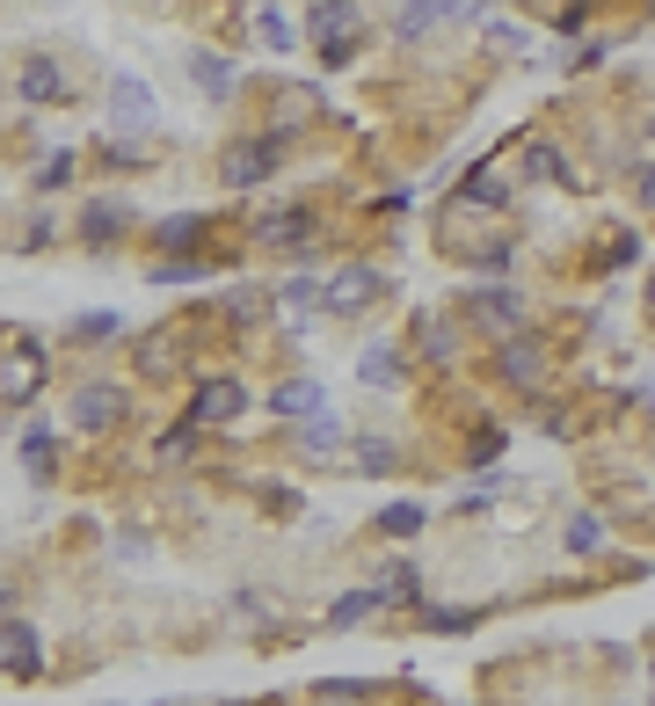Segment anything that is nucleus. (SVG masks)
<instances>
[{
    "label": "nucleus",
    "instance_id": "1",
    "mask_svg": "<svg viewBox=\"0 0 655 706\" xmlns=\"http://www.w3.org/2000/svg\"><path fill=\"white\" fill-rule=\"evenodd\" d=\"M269 168H277V139H241V147H226V182H234V190H255Z\"/></svg>",
    "mask_w": 655,
    "mask_h": 706
},
{
    "label": "nucleus",
    "instance_id": "2",
    "mask_svg": "<svg viewBox=\"0 0 655 706\" xmlns=\"http://www.w3.org/2000/svg\"><path fill=\"white\" fill-rule=\"evenodd\" d=\"M110 124H124V131H146V124H153V96H146V80H131V74L110 80Z\"/></svg>",
    "mask_w": 655,
    "mask_h": 706
},
{
    "label": "nucleus",
    "instance_id": "3",
    "mask_svg": "<svg viewBox=\"0 0 655 706\" xmlns=\"http://www.w3.org/2000/svg\"><path fill=\"white\" fill-rule=\"evenodd\" d=\"M320 401H328V393H320L314 379H291V387H277V393H269V408L285 415V423H314V415H320Z\"/></svg>",
    "mask_w": 655,
    "mask_h": 706
},
{
    "label": "nucleus",
    "instance_id": "4",
    "mask_svg": "<svg viewBox=\"0 0 655 706\" xmlns=\"http://www.w3.org/2000/svg\"><path fill=\"white\" fill-rule=\"evenodd\" d=\"M350 29H357V0H320L314 8V37L320 45H350Z\"/></svg>",
    "mask_w": 655,
    "mask_h": 706
},
{
    "label": "nucleus",
    "instance_id": "5",
    "mask_svg": "<svg viewBox=\"0 0 655 706\" xmlns=\"http://www.w3.org/2000/svg\"><path fill=\"white\" fill-rule=\"evenodd\" d=\"M190 74H197V88H204L212 102H226L234 88H241V74H234L226 59H212V51H197V59H190Z\"/></svg>",
    "mask_w": 655,
    "mask_h": 706
},
{
    "label": "nucleus",
    "instance_id": "6",
    "mask_svg": "<svg viewBox=\"0 0 655 706\" xmlns=\"http://www.w3.org/2000/svg\"><path fill=\"white\" fill-rule=\"evenodd\" d=\"M255 234H263V241H277V248H285V241L306 248V241H314V212H269Z\"/></svg>",
    "mask_w": 655,
    "mask_h": 706
},
{
    "label": "nucleus",
    "instance_id": "7",
    "mask_svg": "<svg viewBox=\"0 0 655 706\" xmlns=\"http://www.w3.org/2000/svg\"><path fill=\"white\" fill-rule=\"evenodd\" d=\"M241 401L248 393L234 387V379H212V387L197 393V423H226V415H241Z\"/></svg>",
    "mask_w": 655,
    "mask_h": 706
},
{
    "label": "nucleus",
    "instance_id": "8",
    "mask_svg": "<svg viewBox=\"0 0 655 706\" xmlns=\"http://www.w3.org/2000/svg\"><path fill=\"white\" fill-rule=\"evenodd\" d=\"M371 292H379V269H342L336 285H328V306H342V314H350V306H364Z\"/></svg>",
    "mask_w": 655,
    "mask_h": 706
},
{
    "label": "nucleus",
    "instance_id": "9",
    "mask_svg": "<svg viewBox=\"0 0 655 706\" xmlns=\"http://www.w3.org/2000/svg\"><path fill=\"white\" fill-rule=\"evenodd\" d=\"M8 670H15V678H37V670H45V656H37V633H29L23 619H8Z\"/></svg>",
    "mask_w": 655,
    "mask_h": 706
},
{
    "label": "nucleus",
    "instance_id": "10",
    "mask_svg": "<svg viewBox=\"0 0 655 706\" xmlns=\"http://www.w3.org/2000/svg\"><path fill=\"white\" fill-rule=\"evenodd\" d=\"M23 96L29 102H59V96H66V74H59L51 59H29V66H23Z\"/></svg>",
    "mask_w": 655,
    "mask_h": 706
},
{
    "label": "nucleus",
    "instance_id": "11",
    "mask_svg": "<svg viewBox=\"0 0 655 706\" xmlns=\"http://www.w3.org/2000/svg\"><path fill=\"white\" fill-rule=\"evenodd\" d=\"M379 605H387V590H350V597L328 605V619H336V627H357V619H371Z\"/></svg>",
    "mask_w": 655,
    "mask_h": 706
},
{
    "label": "nucleus",
    "instance_id": "12",
    "mask_svg": "<svg viewBox=\"0 0 655 706\" xmlns=\"http://www.w3.org/2000/svg\"><path fill=\"white\" fill-rule=\"evenodd\" d=\"M474 314H481L488 328H509V320H517V292H503V285H488V292L474 299Z\"/></svg>",
    "mask_w": 655,
    "mask_h": 706
},
{
    "label": "nucleus",
    "instance_id": "13",
    "mask_svg": "<svg viewBox=\"0 0 655 706\" xmlns=\"http://www.w3.org/2000/svg\"><path fill=\"white\" fill-rule=\"evenodd\" d=\"M255 37H263L269 51H291V45H299V29H291V15H277V8H263V15H255Z\"/></svg>",
    "mask_w": 655,
    "mask_h": 706
},
{
    "label": "nucleus",
    "instance_id": "14",
    "mask_svg": "<svg viewBox=\"0 0 655 706\" xmlns=\"http://www.w3.org/2000/svg\"><path fill=\"white\" fill-rule=\"evenodd\" d=\"M525 175H532V182H568V161H560L554 147H525Z\"/></svg>",
    "mask_w": 655,
    "mask_h": 706
},
{
    "label": "nucleus",
    "instance_id": "15",
    "mask_svg": "<svg viewBox=\"0 0 655 706\" xmlns=\"http://www.w3.org/2000/svg\"><path fill=\"white\" fill-rule=\"evenodd\" d=\"M357 379H364V387H393V379H401L393 350H364V357H357Z\"/></svg>",
    "mask_w": 655,
    "mask_h": 706
},
{
    "label": "nucleus",
    "instance_id": "16",
    "mask_svg": "<svg viewBox=\"0 0 655 706\" xmlns=\"http://www.w3.org/2000/svg\"><path fill=\"white\" fill-rule=\"evenodd\" d=\"M117 408H124L117 393H102V387H88V393H80V430H102V423H110V415H117Z\"/></svg>",
    "mask_w": 655,
    "mask_h": 706
},
{
    "label": "nucleus",
    "instance_id": "17",
    "mask_svg": "<svg viewBox=\"0 0 655 706\" xmlns=\"http://www.w3.org/2000/svg\"><path fill=\"white\" fill-rule=\"evenodd\" d=\"M379 532H387V539H415V532H423V503H393V510L379 517Z\"/></svg>",
    "mask_w": 655,
    "mask_h": 706
},
{
    "label": "nucleus",
    "instance_id": "18",
    "mask_svg": "<svg viewBox=\"0 0 655 706\" xmlns=\"http://www.w3.org/2000/svg\"><path fill=\"white\" fill-rule=\"evenodd\" d=\"M29 393H37V357H15L8 365V408H23Z\"/></svg>",
    "mask_w": 655,
    "mask_h": 706
},
{
    "label": "nucleus",
    "instance_id": "19",
    "mask_svg": "<svg viewBox=\"0 0 655 706\" xmlns=\"http://www.w3.org/2000/svg\"><path fill=\"white\" fill-rule=\"evenodd\" d=\"M466 197H474V204H503L509 182H503L495 168H474V175H466Z\"/></svg>",
    "mask_w": 655,
    "mask_h": 706
},
{
    "label": "nucleus",
    "instance_id": "20",
    "mask_svg": "<svg viewBox=\"0 0 655 706\" xmlns=\"http://www.w3.org/2000/svg\"><path fill=\"white\" fill-rule=\"evenodd\" d=\"M568 546H576V554H597V546H605V525H597V517H576V525H568Z\"/></svg>",
    "mask_w": 655,
    "mask_h": 706
},
{
    "label": "nucleus",
    "instance_id": "21",
    "mask_svg": "<svg viewBox=\"0 0 655 706\" xmlns=\"http://www.w3.org/2000/svg\"><path fill=\"white\" fill-rule=\"evenodd\" d=\"M437 15H444L437 0H415V8H401V37H423V29H430Z\"/></svg>",
    "mask_w": 655,
    "mask_h": 706
},
{
    "label": "nucleus",
    "instance_id": "22",
    "mask_svg": "<svg viewBox=\"0 0 655 706\" xmlns=\"http://www.w3.org/2000/svg\"><path fill=\"white\" fill-rule=\"evenodd\" d=\"M357 474H393V444H357Z\"/></svg>",
    "mask_w": 655,
    "mask_h": 706
},
{
    "label": "nucleus",
    "instance_id": "23",
    "mask_svg": "<svg viewBox=\"0 0 655 706\" xmlns=\"http://www.w3.org/2000/svg\"><path fill=\"white\" fill-rule=\"evenodd\" d=\"M197 234H204V219H197V212H182V219H168V226H161V241H168V248H190Z\"/></svg>",
    "mask_w": 655,
    "mask_h": 706
},
{
    "label": "nucleus",
    "instance_id": "24",
    "mask_svg": "<svg viewBox=\"0 0 655 706\" xmlns=\"http://www.w3.org/2000/svg\"><path fill=\"white\" fill-rule=\"evenodd\" d=\"M503 371H509V379H525V387H532V379H539V357H532V350H525V342H509Z\"/></svg>",
    "mask_w": 655,
    "mask_h": 706
},
{
    "label": "nucleus",
    "instance_id": "25",
    "mask_svg": "<svg viewBox=\"0 0 655 706\" xmlns=\"http://www.w3.org/2000/svg\"><path fill=\"white\" fill-rule=\"evenodd\" d=\"M51 452H59V438H51V430H29V438H23V459L29 466H51Z\"/></svg>",
    "mask_w": 655,
    "mask_h": 706
},
{
    "label": "nucleus",
    "instance_id": "26",
    "mask_svg": "<svg viewBox=\"0 0 655 706\" xmlns=\"http://www.w3.org/2000/svg\"><path fill=\"white\" fill-rule=\"evenodd\" d=\"M488 45L495 51H525V29L517 23H488Z\"/></svg>",
    "mask_w": 655,
    "mask_h": 706
},
{
    "label": "nucleus",
    "instance_id": "27",
    "mask_svg": "<svg viewBox=\"0 0 655 706\" xmlns=\"http://www.w3.org/2000/svg\"><path fill=\"white\" fill-rule=\"evenodd\" d=\"M423 342H430V357H452V328L444 320H423Z\"/></svg>",
    "mask_w": 655,
    "mask_h": 706
},
{
    "label": "nucleus",
    "instance_id": "28",
    "mask_svg": "<svg viewBox=\"0 0 655 706\" xmlns=\"http://www.w3.org/2000/svg\"><path fill=\"white\" fill-rule=\"evenodd\" d=\"M342 438V430H336V423H328V415H314V423H306V444H314V452H328V444H336Z\"/></svg>",
    "mask_w": 655,
    "mask_h": 706
},
{
    "label": "nucleus",
    "instance_id": "29",
    "mask_svg": "<svg viewBox=\"0 0 655 706\" xmlns=\"http://www.w3.org/2000/svg\"><path fill=\"white\" fill-rule=\"evenodd\" d=\"M66 175H73V153H51V161H45V175H37V182H45V190H59Z\"/></svg>",
    "mask_w": 655,
    "mask_h": 706
},
{
    "label": "nucleus",
    "instance_id": "30",
    "mask_svg": "<svg viewBox=\"0 0 655 706\" xmlns=\"http://www.w3.org/2000/svg\"><path fill=\"white\" fill-rule=\"evenodd\" d=\"M110 226H124V204H96L88 212V234H110Z\"/></svg>",
    "mask_w": 655,
    "mask_h": 706
},
{
    "label": "nucleus",
    "instance_id": "31",
    "mask_svg": "<svg viewBox=\"0 0 655 706\" xmlns=\"http://www.w3.org/2000/svg\"><path fill=\"white\" fill-rule=\"evenodd\" d=\"M379 590H387V605H408V597H415V576H408V568H401V576H387V583H379Z\"/></svg>",
    "mask_w": 655,
    "mask_h": 706
},
{
    "label": "nucleus",
    "instance_id": "32",
    "mask_svg": "<svg viewBox=\"0 0 655 706\" xmlns=\"http://www.w3.org/2000/svg\"><path fill=\"white\" fill-rule=\"evenodd\" d=\"M495 452H503V438H495V430H481V438H474V452H466V459H474V466H488V459H495Z\"/></svg>",
    "mask_w": 655,
    "mask_h": 706
},
{
    "label": "nucleus",
    "instance_id": "33",
    "mask_svg": "<svg viewBox=\"0 0 655 706\" xmlns=\"http://www.w3.org/2000/svg\"><path fill=\"white\" fill-rule=\"evenodd\" d=\"M161 459H190V430H168V438H161Z\"/></svg>",
    "mask_w": 655,
    "mask_h": 706
},
{
    "label": "nucleus",
    "instance_id": "34",
    "mask_svg": "<svg viewBox=\"0 0 655 706\" xmlns=\"http://www.w3.org/2000/svg\"><path fill=\"white\" fill-rule=\"evenodd\" d=\"M437 8H444L452 23H466V15H481V0H437Z\"/></svg>",
    "mask_w": 655,
    "mask_h": 706
},
{
    "label": "nucleus",
    "instance_id": "35",
    "mask_svg": "<svg viewBox=\"0 0 655 706\" xmlns=\"http://www.w3.org/2000/svg\"><path fill=\"white\" fill-rule=\"evenodd\" d=\"M641 204L655 212V168H641Z\"/></svg>",
    "mask_w": 655,
    "mask_h": 706
}]
</instances>
